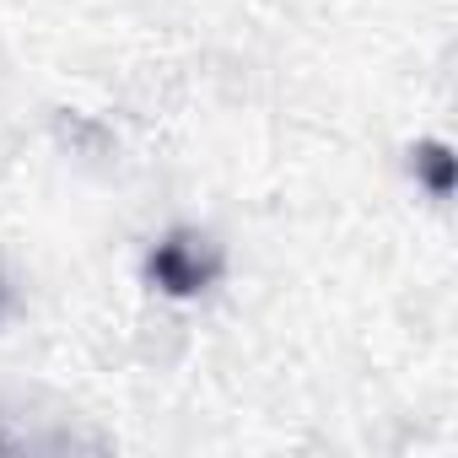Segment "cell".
I'll return each instance as SVG.
<instances>
[{
	"label": "cell",
	"instance_id": "1",
	"mask_svg": "<svg viewBox=\"0 0 458 458\" xmlns=\"http://www.w3.org/2000/svg\"><path fill=\"white\" fill-rule=\"evenodd\" d=\"M210 259H199V249L189 243V238H173V243H162L157 254H151V276H157V286H167V292H194V286H205L210 281Z\"/></svg>",
	"mask_w": 458,
	"mask_h": 458
}]
</instances>
